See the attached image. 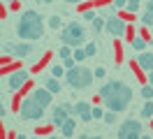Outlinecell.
I'll list each match as a JSON object with an SVG mask.
<instances>
[{
    "label": "cell",
    "instance_id": "38",
    "mask_svg": "<svg viewBox=\"0 0 153 139\" xmlns=\"http://www.w3.org/2000/svg\"><path fill=\"white\" fill-rule=\"evenodd\" d=\"M16 139H28V137H26V135H16Z\"/></svg>",
    "mask_w": 153,
    "mask_h": 139
},
{
    "label": "cell",
    "instance_id": "15",
    "mask_svg": "<svg viewBox=\"0 0 153 139\" xmlns=\"http://www.w3.org/2000/svg\"><path fill=\"white\" fill-rule=\"evenodd\" d=\"M44 88H49L51 93H60V79H56V77H49L47 81H44Z\"/></svg>",
    "mask_w": 153,
    "mask_h": 139
},
{
    "label": "cell",
    "instance_id": "43",
    "mask_svg": "<svg viewBox=\"0 0 153 139\" xmlns=\"http://www.w3.org/2000/svg\"><path fill=\"white\" fill-rule=\"evenodd\" d=\"M33 139H39V137H33Z\"/></svg>",
    "mask_w": 153,
    "mask_h": 139
},
{
    "label": "cell",
    "instance_id": "6",
    "mask_svg": "<svg viewBox=\"0 0 153 139\" xmlns=\"http://www.w3.org/2000/svg\"><path fill=\"white\" fill-rule=\"evenodd\" d=\"M116 139H142V123L134 118L123 120L116 130Z\"/></svg>",
    "mask_w": 153,
    "mask_h": 139
},
{
    "label": "cell",
    "instance_id": "10",
    "mask_svg": "<svg viewBox=\"0 0 153 139\" xmlns=\"http://www.w3.org/2000/svg\"><path fill=\"white\" fill-rule=\"evenodd\" d=\"M33 97H35V102H39L44 109H47L49 104H51V97H53V93L49 91V88H35V91L30 93Z\"/></svg>",
    "mask_w": 153,
    "mask_h": 139
},
{
    "label": "cell",
    "instance_id": "22",
    "mask_svg": "<svg viewBox=\"0 0 153 139\" xmlns=\"http://www.w3.org/2000/svg\"><path fill=\"white\" fill-rule=\"evenodd\" d=\"M72 58H74L76 63H79V60H84V58H88V56H86V51H84L81 46H76L74 51H72Z\"/></svg>",
    "mask_w": 153,
    "mask_h": 139
},
{
    "label": "cell",
    "instance_id": "29",
    "mask_svg": "<svg viewBox=\"0 0 153 139\" xmlns=\"http://www.w3.org/2000/svg\"><path fill=\"white\" fill-rule=\"evenodd\" d=\"M93 118L100 120V118H105V111L100 109V107H93Z\"/></svg>",
    "mask_w": 153,
    "mask_h": 139
},
{
    "label": "cell",
    "instance_id": "23",
    "mask_svg": "<svg viewBox=\"0 0 153 139\" xmlns=\"http://www.w3.org/2000/svg\"><path fill=\"white\" fill-rule=\"evenodd\" d=\"M139 93H142V97H144V100H153V86H151V83H149V86H144Z\"/></svg>",
    "mask_w": 153,
    "mask_h": 139
},
{
    "label": "cell",
    "instance_id": "4",
    "mask_svg": "<svg viewBox=\"0 0 153 139\" xmlns=\"http://www.w3.org/2000/svg\"><path fill=\"white\" fill-rule=\"evenodd\" d=\"M65 79L72 88H88L93 83V79H95V74H93V70H88L84 65H74L72 70L65 72Z\"/></svg>",
    "mask_w": 153,
    "mask_h": 139
},
{
    "label": "cell",
    "instance_id": "37",
    "mask_svg": "<svg viewBox=\"0 0 153 139\" xmlns=\"http://www.w3.org/2000/svg\"><path fill=\"white\" fill-rule=\"evenodd\" d=\"M79 139H91V137H88V135H79Z\"/></svg>",
    "mask_w": 153,
    "mask_h": 139
},
{
    "label": "cell",
    "instance_id": "42",
    "mask_svg": "<svg viewBox=\"0 0 153 139\" xmlns=\"http://www.w3.org/2000/svg\"><path fill=\"white\" fill-rule=\"evenodd\" d=\"M42 2H53V0H42Z\"/></svg>",
    "mask_w": 153,
    "mask_h": 139
},
{
    "label": "cell",
    "instance_id": "14",
    "mask_svg": "<svg viewBox=\"0 0 153 139\" xmlns=\"http://www.w3.org/2000/svg\"><path fill=\"white\" fill-rule=\"evenodd\" d=\"M67 118H70V114H67V111L63 109V104H58V107H56V111H53V123H56L58 128H60V125H63V123H65Z\"/></svg>",
    "mask_w": 153,
    "mask_h": 139
},
{
    "label": "cell",
    "instance_id": "5",
    "mask_svg": "<svg viewBox=\"0 0 153 139\" xmlns=\"http://www.w3.org/2000/svg\"><path fill=\"white\" fill-rule=\"evenodd\" d=\"M19 114H21V118H26V120H39L42 114H44V107L39 102H35V97L30 95V97H26V100L21 102Z\"/></svg>",
    "mask_w": 153,
    "mask_h": 139
},
{
    "label": "cell",
    "instance_id": "2",
    "mask_svg": "<svg viewBox=\"0 0 153 139\" xmlns=\"http://www.w3.org/2000/svg\"><path fill=\"white\" fill-rule=\"evenodd\" d=\"M16 35L26 42H33V39H39L44 35V21L35 9H26L23 14L16 21Z\"/></svg>",
    "mask_w": 153,
    "mask_h": 139
},
{
    "label": "cell",
    "instance_id": "27",
    "mask_svg": "<svg viewBox=\"0 0 153 139\" xmlns=\"http://www.w3.org/2000/svg\"><path fill=\"white\" fill-rule=\"evenodd\" d=\"M84 51H86V56H95V54H97V44H93V42H91V44L84 46Z\"/></svg>",
    "mask_w": 153,
    "mask_h": 139
},
{
    "label": "cell",
    "instance_id": "31",
    "mask_svg": "<svg viewBox=\"0 0 153 139\" xmlns=\"http://www.w3.org/2000/svg\"><path fill=\"white\" fill-rule=\"evenodd\" d=\"M95 16H97V14L93 12V9H86V12H84V19H86V21H93Z\"/></svg>",
    "mask_w": 153,
    "mask_h": 139
},
{
    "label": "cell",
    "instance_id": "13",
    "mask_svg": "<svg viewBox=\"0 0 153 139\" xmlns=\"http://www.w3.org/2000/svg\"><path fill=\"white\" fill-rule=\"evenodd\" d=\"M74 128H76V120L74 118H67L65 123H63V125H60V135H63V137H72V135H74Z\"/></svg>",
    "mask_w": 153,
    "mask_h": 139
},
{
    "label": "cell",
    "instance_id": "19",
    "mask_svg": "<svg viewBox=\"0 0 153 139\" xmlns=\"http://www.w3.org/2000/svg\"><path fill=\"white\" fill-rule=\"evenodd\" d=\"M142 23L146 28H153V12L151 9H144V14H142Z\"/></svg>",
    "mask_w": 153,
    "mask_h": 139
},
{
    "label": "cell",
    "instance_id": "25",
    "mask_svg": "<svg viewBox=\"0 0 153 139\" xmlns=\"http://www.w3.org/2000/svg\"><path fill=\"white\" fill-rule=\"evenodd\" d=\"M125 9H128V12H137V9H139V0H128V2H125Z\"/></svg>",
    "mask_w": 153,
    "mask_h": 139
},
{
    "label": "cell",
    "instance_id": "11",
    "mask_svg": "<svg viewBox=\"0 0 153 139\" xmlns=\"http://www.w3.org/2000/svg\"><path fill=\"white\" fill-rule=\"evenodd\" d=\"M137 65L142 67L144 72H153V51H139Z\"/></svg>",
    "mask_w": 153,
    "mask_h": 139
},
{
    "label": "cell",
    "instance_id": "3",
    "mask_svg": "<svg viewBox=\"0 0 153 139\" xmlns=\"http://www.w3.org/2000/svg\"><path fill=\"white\" fill-rule=\"evenodd\" d=\"M60 42L67 44V46H72V49L81 46L84 42H86V28L81 26L79 21H70V23H65L63 30H60Z\"/></svg>",
    "mask_w": 153,
    "mask_h": 139
},
{
    "label": "cell",
    "instance_id": "36",
    "mask_svg": "<svg viewBox=\"0 0 153 139\" xmlns=\"http://www.w3.org/2000/svg\"><path fill=\"white\" fill-rule=\"evenodd\" d=\"M65 2H70V5H74V2H81V0H65Z\"/></svg>",
    "mask_w": 153,
    "mask_h": 139
},
{
    "label": "cell",
    "instance_id": "24",
    "mask_svg": "<svg viewBox=\"0 0 153 139\" xmlns=\"http://www.w3.org/2000/svg\"><path fill=\"white\" fill-rule=\"evenodd\" d=\"M72 51H74L72 46L63 44V46H60V51H58V56H60V58H70V56H72Z\"/></svg>",
    "mask_w": 153,
    "mask_h": 139
},
{
    "label": "cell",
    "instance_id": "12",
    "mask_svg": "<svg viewBox=\"0 0 153 139\" xmlns=\"http://www.w3.org/2000/svg\"><path fill=\"white\" fill-rule=\"evenodd\" d=\"M33 51V44L30 42H19V44H14V51H12V56H16V58H26V56Z\"/></svg>",
    "mask_w": 153,
    "mask_h": 139
},
{
    "label": "cell",
    "instance_id": "16",
    "mask_svg": "<svg viewBox=\"0 0 153 139\" xmlns=\"http://www.w3.org/2000/svg\"><path fill=\"white\" fill-rule=\"evenodd\" d=\"M105 23H107V19H100V16H95L93 21H91V28H93V33H95V35H100V33L105 30Z\"/></svg>",
    "mask_w": 153,
    "mask_h": 139
},
{
    "label": "cell",
    "instance_id": "17",
    "mask_svg": "<svg viewBox=\"0 0 153 139\" xmlns=\"http://www.w3.org/2000/svg\"><path fill=\"white\" fill-rule=\"evenodd\" d=\"M142 118H153V100H146V104L142 107Z\"/></svg>",
    "mask_w": 153,
    "mask_h": 139
},
{
    "label": "cell",
    "instance_id": "8",
    "mask_svg": "<svg viewBox=\"0 0 153 139\" xmlns=\"http://www.w3.org/2000/svg\"><path fill=\"white\" fill-rule=\"evenodd\" d=\"M26 81H28V72L26 70H14L7 79V86H10V91H19Z\"/></svg>",
    "mask_w": 153,
    "mask_h": 139
},
{
    "label": "cell",
    "instance_id": "18",
    "mask_svg": "<svg viewBox=\"0 0 153 139\" xmlns=\"http://www.w3.org/2000/svg\"><path fill=\"white\" fill-rule=\"evenodd\" d=\"M130 44H132L134 51H144V49H146V39H144V37H137V35H134Z\"/></svg>",
    "mask_w": 153,
    "mask_h": 139
},
{
    "label": "cell",
    "instance_id": "35",
    "mask_svg": "<svg viewBox=\"0 0 153 139\" xmlns=\"http://www.w3.org/2000/svg\"><path fill=\"white\" fill-rule=\"evenodd\" d=\"M149 83H151V86H153V72L149 74Z\"/></svg>",
    "mask_w": 153,
    "mask_h": 139
},
{
    "label": "cell",
    "instance_id": "9",
    "mask_svg": "<svg viewBox=\"0 0 153 139\" xmlns=\"http://www.w3.org/2000/svg\"><path fill=\"white\" fill-rule=\"evenodd\" d=\"M74 116H79V120L88 123V120H93V107H91L88 102H76L74 104Z\"/></svg>",
    "mask_w": 153,
    "mask_h": 139
},
{
    "label": "cell",
    "instance_id": "1",
    "mask_svg": "<svg viewBox=\"0 0 153 139\" xmlns=\"http://www.w3.org/2000/svg\"><path fill=\"white\" fill-rule=\"evenodd\" d=\"M100 100L105 102V107L109 111H121L128 109V104L132 102V88L123 81H107L102 88H100Z\"/></svg>",
    "mask_w": 153,
    "mask_h": 139
},
{
    "label": "cell",
    "instance_id": "20",
    "mask_svg": "<svg viewBox=\"0 0 153 139\" xmlns=\"http://www.w3.org/2000/svg\"><path fill=\"white\" fill-rule=\"evenodd\" d=\"M49 28H53V30H58V28H63V19L58 16H49Z\"/></svg>",
    "mask_w": 153,
    "mask_h": 139
},
{
    "label": "cell",
    "instance_id": "34",
    "mask_svg": "<svg viewBox=\"0 0 153 139\" xmlns=\"http://www.w3.org/2000/svg\"><path fill=\"white\" fill-rule=\"evenodd\" d=\"M146 9H151V12H153V0H149V2H146Z\"/></svg>",
    "mask_w": 153,
    "mask_h": 139
},
{
    "label": "cell",
    "instance_id": "7",
    "mask_svg": "<svg viewBox=\"0 0 153 139\" xmlns=\"http://www.w3.org/2000/svg\"><path fill=\"white\" fill-rule=\"evenodd\" d=\"M105 30L109 33V35H114V37H121L125 33V21L118 19V16H109L107 23H105Z\"/></svg>",
    "mask_w": 153,
    "mask_h": 139
},
{
    "label": "cell",
    "instance_id": "41",
    "mask_svg": "<svg viewBox=\"0 0 153 139\" xmlns=\"http://www.w3.org/2000/svg\"><path fill=\"white\" fill-rule=\"evenodd\" d=\"M51 139H65V137H51Z\"/></svg>",
    "mask_w": 153,
    "mask_h": 139
},
{
    "label": "cell",
    "instance_id": "21",
    "mask_svg": "<svg viewBox=\"0 0 153 139\" xmlns=\"http://www.w3.org/2000/svg\"><path fill=\"white\" fill-rule=\"evenodd\" d=\"M65 67H63V65H53V67H51V77H56V79H60V77H65Z\"/></svg>",
    "mask_w": 153,
    "mask_h": 139
},
{
    "label": "cell",
    "instance_id": "26",
    "mask_svg": "<svg viewBox=\"0 0 153 139\" xmlns=\"http://www.w3.org/2000/svg\"><path fill=\"white\" fill-rule=\"evenodd\" d=\"M105 123H109V125H111V123H116V111H105Z\"/></svg>",
    "mask_w": 153,
    "mask_h": 139
},
{
    "label": "cell",
    "instance_id": "28",
    "mask_svg": "<svg viewBox=\"0 0 153 139\" xmlns=\"http://www.w3.org/2000/svg\"><path fill=\"white\" fill-rule=\"evenodd\" d=\"M74 65H76V60L72 58V56H70V58H63V67H65V70H72Z\"/></svg>",
    "mask_w": 153,
    "mask_h": 139
},
{
    "label": "cell",
    "instance_id": "30",
    "mask_svg": "<svg viewBox=\"0 0 153 139\" xmlns=\"http://www.w3.org/2000/svg\"><path fill=\"white\" fill-rule=\"evenodd\" d=\"M93 74H95V79H105V77H107L105 67H95V70H93Z\"/></svg>",
    "mask_w": 153,
    "mask_h": 139
},
{
    "label": "cell",
    "instance_id": "33",
    "mask_svg": "<svg viewBox=\"0 0 153 139\" xmlns=\"http://www.w3.org/2000/svg\"><path fill=\"white\" fill-rule=\"evenodd\" d=\"M12 51H14V44H12V42L2 44V54H12Z\"/></svg>",
    "mask_w": 153,
    "mask_h": 139
},
{
    "label": "cell",
    "instance_id": "32",
    "mask_svg": "<svg viewBox=\"0 0 153 139\" xmlns=\"http://www.w3.org/2000/svg\"><path fill=\"white\" fill-rule=\"evenodd\" d=\"M125 2H128V0H114L111 5H114V9H125Z\"/></svg>",
    "mask_w": 153,
    "mask_h": 139
},
{
    "label": "cell",
    "instance_id": "40",
    "mask_svg": "<svg viewBox=\"0 0 153 139\" xmlns=\"http://www.w3.org/2000/svg\"><path fill=\"white\" fill-rule=\"evenodd\" d=\"M91 139H102V137H100V135H97V137H91Z\"/></svg>",
    "mask_w": 153,
    "mask_h": 139
},
{
    "label": "cell",
    "instance_id": "39",
    "mask_svg": "<svg viewBox=\"0 0 153 139\" xmlns=\"http://www.w3.org/2000/svg\"><path fill=\"white\" fill-rule=\"evenodd\" d=\"M142 139H153V137H149V135H142Z\"/></svg>",
    "mask_w": 153,
    "mask_h": 139
}]
</instances>
